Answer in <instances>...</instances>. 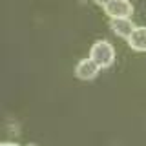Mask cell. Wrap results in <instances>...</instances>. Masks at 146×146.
<instances>
[{
	"label": "cell",
	"instance_id": "6da1fadb",
	"mask_svg": "<svg viewBox=\"0 0 146 146\" xmlns=\"http://www.w3.org/2000/svg\"><path fill=\"white\" fill-rule=\"evenodd\" d=\"M90 58L100 70H104V68H110L115 62V49L108 40H97L90 49Z\"/></svg>",
	"mask_w": 146,
	"mask_h": 146
},
{
	"label": "cell",
	"instance_id": "7a4b0ae2",
	"mask_svg": "<svg viewBox=\"0 0 146 146\" xmlns=\"http://www.w3.org/2000/svg\"><path fill=\"white\" fill-rule=\"evenodd\" d=\"M104 13L110 18H130L133 13V4L130 0H108Z\"/></svg>",
	"mask_w": 146,
	"mask_h": 146
},
{
	"label": "cell",
	"instance_id": "3957f363",
	"mask_svg": "<svg viewBox=\"0 0 146 146\" xmlns=\"http://www.w3.org/2000/svg\"><path fill=\"white\" fill-rule=\"evenodd\" d=\"M99 71H100V68L91 58H82L75 66V77L80 80H93L99 75Z\"/></svg>",
	"mask_w": 146,
	"mask_h": 146
},
{
	"label": "cell",
	"instance_id": "277c9868",
	"mask_svg": "<svg viewBox=\"0 0 146 146\" xmlns=\"http://www.w3.org/2000/svg\"><path fill=\"white\" fill-rule=\"evenodd\" d=\"M110 27H111V31L115 33L117 36H121V38H126L131 35V31L135 29L133 22L130 20V18H111V22H110Z\"/></svg>",
	"mask_w": 146,
	"mask_h": 146
},
{
	"label": "cell",
	"instance_id": "5b68a950",
	"mask_svg": "<svg viewBox=\"0 0 146 146\" xmlns=\"http://www.w3.org/2000/svg\"><path fill=\"white\" fill-rule=\"evenodd\" d=\"M128 46L133 51H146V26H135V29L128 36Z\"/></svg>",
	"mask_w": 146,
	"mask_h": 146
},
{
	"label": "cell",
	"instance_id": "8992f818",
	"mask_svg": "<svg viewBox=\"0 0 146 146\" xmlns=\"http://www.w3.org/2000/svg\"><path fill=\"white\" fill-rule=\"evenodd\" d=\"M93 2L97 4V6H102V7H104V6L108 4V0H93Z\"/></svg>",
	"mask_w": 146,
	"mask_h": 146
},
{
	"label": "cell",
	"instance_id": "52a82bcc",
	"mask_svg": "<svg viewBox=\"0 0 146 146\" xmlns=\"http://www.w3.org/2000/svg\"><path fill=\"white\" fill-rule=\"evenodd\" d=\"M0 146H20V144H17V143H0Z\"/></svg>",
	"mask_w": 146,
	"mask_h": 146
}]
</instances>
